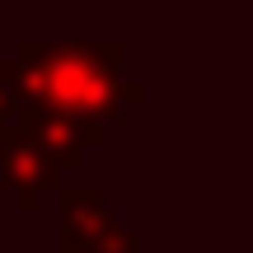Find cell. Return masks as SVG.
Instances as JSON below:
<instances>
[{
  "mask_svg": "<svg viewBox=\"0 0 253 253\" xmlns=\"http://www.w3.org/2000/svg\"><path fill=\"white\" fill-rule=\"evenodd\" d=\"M56 211H61V230H56L61 253H84L99 230L113 225L108 197L99 188H56Z\"/></svg>",
  "mask_w": 253,
  "mask_h": 253,
  "instance_id": "4",
  "label": "cell"
},
{
  "mask_svg": "<svg viewBox=\"0 0 253 253\" xmlns=\"http://www.w3.org/2000/svg\"><path fill=\"white\" fill-rule=\"evenodd\" d=\"M84 253H141V244H136V235H131L126 225L113 220L108 230H99V235L84 244Z\"/></svg>",
  "mask_w": 253,
  "mask_h": 253,
  "instance_id": "6",
  "label": "cell"
},
{
  "mask_svg": "<svg viewBox=\"0 0 253 253\" xmlns=\"http://www.w3.org/2000/svg\"><path fill=\"white\" fill-rule=\"evenodd\" d=\"M0 155H5V131H0Z\"/></svg>",
  "mask_w": 253,
  "mask_h": 253,
  "instance_id": "7",
  "label": "cell"
},
{
  "mask_svg": "<svg viewBox=\"0 0 253 253\" xmlns=\"http://www.w3.org/2000/svg\"><path fill=\"white\" fill-rule=\"evenodd\" d=\"M24 113H28L24 94L14 89V80H9V71L0 66V131H14V126L24 122Z\"/></svg>",
  "mask_w": 253,
  "mask_h": 253,
  "instance_id": "5",
  "label": "cell"
},
{
  "mask_svg": "<svg viewBox=\"0 0 253 253\" xmlns=\"http://www.w3.org/2000/svg\"><path fill=\"white\" fill-rule=\"evenodd\" d=\"M126 42H42V38H24L14 56L5 61L14 89L33 113H52V118H71L84 126H108L122 122L126 108L145 103V84L122 80Z\"/></svg>",
  "mask_w": 253,
  "mask_h": 253,
  "instance_id": "1",
  "label": "cell"
},
{
  "mask_svg": "<svg viewBox=\"0 0 253 253\" xmlns=\"http://www.w3.org/2000/svg\"><path fill=\"white\" fill-rule=\"evenodd\" d=\"M0 188L14 192L19 211H38L47 192L61 188V169L28 141L24 131H5V155H0Z\"/></svg>",
  "mask_w": 253,
  "mask_h": 253,
  "instance_id": "2",
  "label": "cell"
},
{
  "mask_svg": "<svg viewBox=\"0 0 253 253\" xmlns=\"http://www.w3.org/2000/svg\"><path fill=\"white\" fill-rule=\"evenodd\" d=\"M19 131H24L28 141L66 173V169H80V164L89 160V150H99L103 136H108V126H84V122L52 118V113H33V108H28L24 122H19Z\"/></svg>",
  "mask_w": 253,
  "mask_h": 253,
  "instance_id": "3",
  "label": "cell"
}]
</instances>
